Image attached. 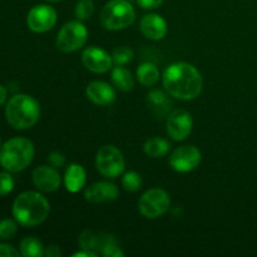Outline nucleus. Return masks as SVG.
Masks as SVG:
<instances>
[{
    "label": "nucleus",
    "mask_w": 257,
    "mask_h": 257,
    "mask_svg": "<svg viewBox=\"0 0 257 257\" xmlns=\"http://www.w3.org/2000/svg\"><path fill=\"white\" fill-rule=\"evenodd\" d=\"M99 247H100V253L105 257L124 256V252L120 250V247L117 245L114 238H112L110 236H108L107 238H99Z\"/></svg>",
    "instance_id": "nucleus-23"
},
{
    "label": "nucleus",
    "mask_w": 257,
    "mask_h": 257,
    "mask_svg": "<svg viewBox=\"0 0 257 257\" xmlns=\"http://www.w3.org/2000/svg\"><path fill=\"white\" fill-rule=\"evenodd\" d=\"M45 2H49V3H57V2H59V0H45Z\"/></svg>",
    "instance_id": "nucleus-36"
},
{
    "label": "nucleus",
    "mask_w": 257,
    "mask_h": 257,
    "mask_svg": "<svg viewBox=\"0 0 257 257\" xmlns=\"http://www.w3.org/2000/svg\"><path fill=\"white\" fill-rule=\"evenodd\" d=\"M85 182H87V172L84 167L78 163H70L64 175V185L68 192H79L85 186Z\"/></svg>",
    "instance_id": "nucleus-17"
},
{
    "label": "nucleus",
    "mask_w": 257,
    "mask_h": 257,
    "mask_svg": "<svg viewBox=\"0 0 257 257\" xmlns=\"http://www.w3.org/2000/svg\"><path fill=\"white\" fill-rule=\"evenodd\" d=\"M133 57H135L133 50L131 49V48L124 47V45L115 48L112 53L113 63H114L115 65H122V67L123 65L128 64L130 62H132Z\"/></svg>",
    "instance_id": "nucleus-25"
},
{
    "label": "nucleus",
    "mask_w": 257,
    "mask_h": 257,
    "mask_svg": "<svg viewBox=\"0 0 257 257\" xmlns=\"http://www.w3.org/2000/svg\"><path fill=\"white\" fill-rule=\"evenodd\" d=\"M202 161V153L196 146L186 145L176 148L170 157V166L178 173H188L196 170Z\"/></svg>",
    "instance_id": "nucleus-9"
},
{
    "label": "nucleus",
    "mask_w": 257,
    "mask_h": 257,
    "mask_svg": "<svg viewBox=\"0 0 257 257\" xmlns=\"http://www.w3.org/2000/svg\"><path fill=\"white\" fill-rule=\"evenodd\" d=\"M20 255L24 257H42L45 255L43 243L35 237H25L20 241Z\"/></svg>",
    "instance_id": "nucleus-22"
},
{
    "label": "nucleus",
    "mask_w": 257,
    "mask_h": 257,
    "mask_svg": "<svg viewBox=\"0 0 257 257\" xmlns=\"http://www.w3.org/2000/svg\"><path fill=\"white\" fill-rule=\"evenodd\" d=\"M65 162H67V158L60 152H52L48 156V163L54 168L63 167L65 165Z\"/></svg>",
    "instance_id": "nucleus-30"
},
{
    "label": "nucleus",
    "mask_w": 257,
    "mask_h": 257,
    "mask_svg": "<svg viewBox=\"0 0 257 257\" xmlns=\"http://www.w3.org/2000/svg\"><path fill=\"white\" fill-rule=\"evenodd\" d=\"M58 15L54 8L47 4L33 7L27 15V24L32 32L47 33L57 24Z\"/></svg>",
    "instance_id": "nucleus-10"
},
{
    "label": "nucleus",
    "mask_w": 257,
    "mask_h": 257,
    "mask_svg": "<svg viewBox=\"0 0 257 257\" xmlns=\"http://www.w3.org/2000/svg\"><path fill=\"white\" fill-rule=\"evenodd\" d=\"M168 95H170L168 93L166 94L162 90L158 89H155L148 93V103H150V107L152 108L153 112L160 115H163L170 110L172 103H171Z\"/></svg>",
    "instance_id": "nucleus-21"
},
{
    "label": "nucleus",
    "mask_w": 257,
    "mask_h": 257,
    "mask_svg": "<svg viewBox=\"0 0 257 257\" xmlns=\"http://www.w3.org/2000/svg\"><path fill=\"white\" fill-rule=\"evenodd\" d=\"M99 19L104 29L117 32L133 24L136 12L127 0H110L103 7Z\"/></svg>",
    "instance_id": "nucleus-5"
},
{
    "label": "nucleus",
    "mask_w": 257,
    "mask_h": 257,
    "mask_svg": "<svg viewBox=\"0 0 257 257\" xmlns=\"http://www.w3.org/2000/svg\"><path fill=\"white\" fill-rule=\"evenodd\" d=\"M140 28L142 34L151 40H161L167 34V22L160 14L150 13L141 19Z\"/></svg>",
    "instance_id": "nucleus-16"
},
{
    "label": "nucleus",
    "mask_w": 257,
    "mask_h": 257,
    "mask_svg": "<svg viewBox=\"0 0 257 257\" xmlns=\"http://www.w3.org/2000/svg\"><path fill=\"white\" fill-rule=\"evenodd\" d=\"M136 77L143 87H153L160 79V69L155 63L145 62L138 67Z\"/></svg>",
    "instance_id": "nucleus-18"
},
{
    "label": "nucleus",
    "mask_w": 257,
    "mask_h": 257,
    "mask_svg": "<svg viewBox=\"0 0 257 257\" xmlns=\"http://www.w3.org/2000/svg\"><path fill=\"white\" fill-rule=\"evenodd\" d=\"M88 40V29L82 20H72L60 28L55 44L63 53H73L82 49Z\"/></svg>",
    "instance_id": "nucleus-6"
},
{
    "label": "nucleus",
    "mask_w": 257,
    "mask_h": 257,
    "mask_svg": "<svg viewBox=\"0 0 257 257\" xmlns=\"http://www.w3.org/2000/svg\"><path fill=\"white\" fill-rule=\"evenodd\" d=\"M7 97H8V90L4 85L0 84V105L4 104L7 102Z\"/></svg>",
    "instance_id": "nucleus-35"
},
{
    "label": "nucleus",
    "mask_w": 257,
    "mask_h": 257,
    "mask_svg": "<svg viewBox=\"0 0 257 257\" xmlns=\"http://www.w3.org/2000/svg\"><path fill=\"white\" fill-rule=\"evenodd\" d=\"M79 245L83 250L93 251L99 246V237H97L92 231H83L79 236Z\"/></svg>",
    "instance_id": "nucleus-28"
},
{
    "label": "nucleus",
    "mask_w": 257,
    "mask_h": 257,
    "mask_svg": "<svg viewBox=\"0 0 257 257\" xmlns=\"http://www.w3.org/2000/svg\"><path fill=\"white\" fill-rule=\"evenodd\" d=\"M163 2H165V0H137L138 5H140L142 9H146V10L157 9L158 7L162 5Z\"/></svg>",
    "instance_id": "nucleus-32"
},
{
    "label": "nucleus",
    "mask_w": 257,
    "mask_h": 257,
    "mask_svg": "<svg viewBox=\"0 0 257 257\" xmlns=\"http://www.w3.org/2000/svg\"><path fill=\"white\" fill-rule=\"evenodd\" d=\"M5 117L14 130H29L40 117V105L29 94H14L7 103Z\"/></svg>",
    "instance_id": "nucleus-3"
},
{
    "label": "nucleus",
    "mask_w": 257,
    "mask_h": 257,
    "mask_svg": "<svg viewBox=\"0 0 257 257\" xmlns=\"http://www.w3.org/2000/svg\"><path fill=\"white\" fill-rule=\"evenodd\" d=\"M95 167L103 177L117 178L124 172V156L115 146L105 145L95 155Z\"/></svg>",
    "instance_id": "nucleus-7"
},
{
    "label": "nucleus",
    "mask_w": 257,
    "mask_h": 257,
    "mask_svg": "<svg viewBox=\"0 0 257 257\" xmlns=\"http://www.w3.org/2000/svg\"><path fill=\"white\" fill-rule=\"evenodd\" d=\"M82 62L89 72L95 73V74H104L109 72L113 65L112 55L95 45L88 47L83 50Z\"/></svg>",
    "instance_id": "nucleus-12"
},
{
    "label": "nucleus",
    "mask_w": 257,
    "mask_h": 257,
    "mask_svg": "<svg viewBox=\"0 0 257 257\" xmlns=\"http://www.w3.org/2000/svg\"><path fill=\"white\" fill-rule=\"evenodd\" d=\"M171 150V145L167 140L160 137L150 138L143 145V151L147 156L152 158L165 157Z\"/></svg>",
    "instance_id": "nucleus-20"
},
{
    "label": "nucleus",
    "mask_w": 257,
    "mask_h": 257,
    "mask_svg": "<svg viewBox=\"0 0 257 257\" xmlns=\"http://www.w3.org/2000/svg\"><path fill=\"white\" fill-rule=\"evenodd\" d=\"M163 88L170 97L180 100L196 99L202 93L203 79L196 67L186 62L172 63L162 77Z\"/></svg>",
    "instance_id": "nucleus-1"
},
{
    "label": "nucleus",
    "mask_w": 257,
    "mask_h": 257,
    "mask_svg": "<svg viewBox=\"0 0 257 257\" xmlns=\"http://www.w3.org/2000/svg\"><path fill=\"white\" fill-rule=\"evenodd\" d=\"M14 178L8 171L0 172V196H7L14 188Z\"/></svg>",
    "instance_id": "nucleus-29"
},
{
    "label": "nucleus",
    "mask_w": 257,
    "mask_h": 257,
    "mask_svg": "<svg viewBox=\"0 0 257 257\" xmlns=\"http://www.w3.org/2000/svg\"><path fill=\"white\" fill-rule=\"evenodd\" d=\"M122 186L127 192H137L142 187V177L136 171H128L122 176Z\"/></svg>",
    "instance_id": "nucleus-24"
},
{
    "label": "nucleus",
    "mask_w": 257,
    "mask_h": 257,
    "mask_svg": "<svg viewBox=\"0 0 257 257\" xmlns=\"http://www.w3.org/2000/svg\"><path fill=\"white\" fill-rule=\"evenodd\" d=\"M20 251L9 243H0V257H19Z\"/></svg>",
    "instance_id": "nucleus-31"
},
{
    "label": "nucleus",
    "mask_w": 257,
    "mask_h": 257,
    "mask_svg": "<svg viewBox=\"0 0 257 257\" xmlns=\"http://www.w3.org/2000/svg\"><path fill=\"white\" fill-rule=\"evenodd\" d=\"M17 221L10 220V218H5V220L0 221V240H12L18 232V225Z\"/></svg>",
    "instance_id": "nucleus-27"
},
{
    "label": "nucleus",
    "mask_w": 257,
    "mask_h": 257,
    "mask_svg": "<svg viewBox=\"0 0 257 257\" xmlns=\"http://www.w3.org/2000/svg\"><path fill=\"white\" fill-rule=\"evenodd\" d=\"M12 212L19 225L34 227L47 220L50 212V203L42 193L25 191L15 198Z\"/></svg>",
    "instance_id": "nucleus-2"
},
{
    "label": "nucleus",
    "mask_w": 257,
    "mask_h": 257,
    "mask_svg": "<svg viewBox=\"0 0 257 257\" xmlns=\"http://www.w3.org/2000/svg\"><path fill=\"white\" fill-rule=\"evenodd\" d=\"M0 147H2V141H0Z\"/></svg>",
    "instance_id": "nucleus-37"
},
{
    "label": "nucleus",
    "mask_w": 257,
    "mask_h": 257,
    "mask_svg": "<svg viewBox=\"0 0 257 257\" xmlns=\"http://www.w3.org/2000/svg\"><path fill=\"white\" fill-rule=\"evenodd\" d=\"M110 78H112L113 84L122 92H131L135 88V78L132 73L123 68L122 65H115L113 68Z\"/></svg>",
    "instance_id": "nucleus-19"
},
{
    "label": "nucleus",
    "mask_w": 257,
    "mask_h": 257,
    "mask_svg": "<svg viewBox=\"0 0 257 257\" xmlns=\"http://www.w3.org/2000/svg\"><path fill=\"white\" fill-rule=\"evenodd\" d=\"M119 196L117 186L108 181L94 182L85 188L84 198L89 203H107L115 201Z\"/></svg>",
    "instance_id": "nucleus-14"
},
{
    "label": "nucleus",
    "mask_w": 257,
    "mask_h": 257,
    "mask_svg": "<svg viewBox=\"0 0 257 257\" xmlns=\"http://www.w3.org/2000/svg\"><path fill=\"white\" fill-rule=\"evenodd\" d=\"M73 257H95L97 253L93 252V251L89 250H84V251H79V252H75L72 255Z\"/></svg>",
    "instance_id": "nucleus-34"
},
{
    "label": "nucleus",
    "mask_w": 257,
    "mask_h": 257,
    "mask_svg": "<svg viewBox=\"0 0 257 257\" xmlns=\"http://www.w3.org/2000/svg\"><path fill=\"white\" fill-rule=\"evenodd\" d=\"M62 255V251L58 246L52 245V246H48V248L45 250V256L48 257H59Z\"/></svg>",
    "instance_id": "nucleus-33"
},
{
    "label": "nucleus",
    "mask_w": 257,
    "mask_h": 257,
    "mask_svg": "<svg viewBox=\"0 0 257 257\" xmlns=\"http://www.w3.org/2000/svg\"><path fill=\"white\" fill-rule=\"evenodd\" d=\"M193 120L192 115L183 109H176L170 113L167 117V135L172 138L173 141L182 142L187 140L188 136L192 132Z\"/></svg>",
    "instance_id": "nucleus-11"
},
{
    "label": "nucleus",
    "mask_w": 257,
    "mask_h": 257,
    "mask_svg": "<svg viewBox=\"0 0 257 257\" xmlns=\"http://www.w3.org/2000/svg\"><path fill=\"white\" fill-rule=\"evenodd\" d=\"M85 94L90 102L97 105H102V107L113 104L117 99V93L114 88L102 80L90 82L85 88Z\"/></svg>",
    "instance_id": "nucleus-15"
},
{
    "label": "nucleus",
    "mask_w": 257,
    "mask_h": 257,
    "mask_svg": "<svg viewBox=\"0 0 257 257\" xmlns=\"http://www.w3.org/2000/svg\"><path fill=\"white\" fill-rule=\"evenodd\" d=\"M32 180L35 187L42 192H55L60 187L62 177L57 168L52 166H39L32 173Z\"/></svg>",
    "instance_id": "nucleus-13"
},
{
    "label": "nucleus",
    "mask_w": 257,
    "mask_h": 257,
    "mask_svg": "<svg viewBox=\"0 0 257 257\" xmlns=\"http://www.w3.org/2000/svg\"><path fill=\"white\" fill-rule=\"evenodd\" d=\"M94 12V2L93 0H79L75 5V17L78 20L89 19Z\"/></svg>",
    "instance_id": "nucleus-26"
},
{
    "label": "nucleus",
    "mask_w": 257,
    "mask_h": 257,
    "mask_svg": "<svg viewBox=\"0 0 257 257\" xmlns=\"http://www.w3.org/2000/svg\"><path fill=\"white\" fill-rule=\"evenodd\" d=\"M171 207L170 195L162 188H151L141 196L138 210L146 218H158L165 215Z\"/></svg>",
    "instance_id": "nucleus-8"
},
{
    "label": "nucleus",
    "mask_w": 257,
    "mask_h": 257,
    "mask_svg": "<svg viewBox=\"0 0 257 257\" xmlns=\"http://www.w3.org/2000/svg\"><path fill=\"white\" fill-rule=\"evenodd\" d=\"M35 148L30 140L14 137L0 147V166L10 173H18L29 167Z\"/></svg>",
    "instance_id": "nucleus-4"
}]
</instances>
